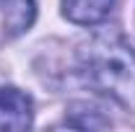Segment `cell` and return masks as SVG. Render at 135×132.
Instances as JSON below:
<instances>
[{
    "label": "cell",
    "mask_w": 135,
    "mask_h": 132,
    "mask_svg": "<svg viewBox=\"0 0 135 132\" xmlns=\"http://www.w3.org/2000/svg\"><path fill=\"white\" fill-rule=\"evenodd\" d=\"M86 80L101 93L135 106V52L117 34H96L78 49Z\"/></svg>",
    "instance_id": "1"
},
{
    "label": "cell",
    "mask_w": 135,
    "mask_h": 132,
    "mask_svg": "<svg viewBox=\"0 0 135 132\" xmlns=\"http://www.w3.org/2000/svg\"><path fill=\"white\" fill-rule=\"evenodd\" d=\"M31 124V99L18 88H0V130H26Z\"/></svg>",
    "instance_id": "2"
},
{
    "label": "cell",
    "mask_w": 135,
    "mask_h": 132,
    "mask_svg": "<svg viewBox=\"0 0 135 132\" xmlns=\"http://www.w3.org/2000/svg\"><path fill=\"white\" fill-rule=\"evenodd\" d=\"M112 8H114V0H62L65 18H70L73 23H81V26L104 21Z\"/></svg>",
    "instance_id": "3"
},
{
    "label": "cell",
    "mask_w": 135,
    "mask_h": 132,
    "mask_svg": "<svg viewBox=\"0 0 135 132\" xmlns=\"http://www.w3.org/2000/svg\"><path fill=\"white\" fill-rule=\"evenodd\" d=\"M5 13V29L11 34H21L34 21V0H0Z\"/></svg>",
    "instance_id": "4"
}]
</instances>
